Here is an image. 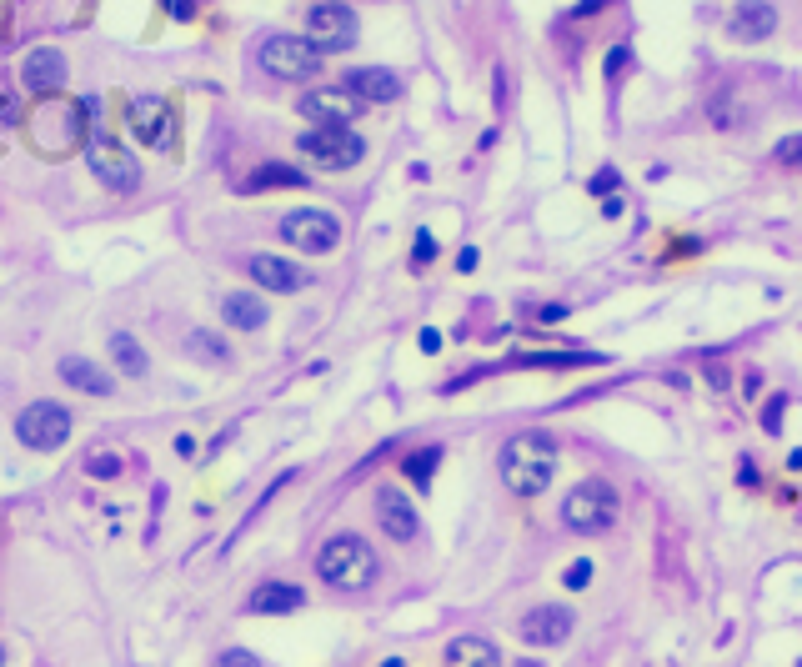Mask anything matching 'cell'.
<instances>
[{
	"label": "cell",
	"instance_id": "ac0fdd59",
	"mask_svg": "<svg viewBox=\"0 0 802 667\" xmlns=\"http://www.w3.org/2000/svg\"><path fill=\"white\" fill-rule=\"evenodd\" d=\"M346 91L351 96H361L366 106L376 101V106H386V101H396L401 96V76L396 71H381V66H361V71H351L346 76Z\"/></svg>",
	"mask_w": 802,
	"mask_h": 667
},
{
	"label": "cell",
	"instance_id": "7402d4cb",
	"mask_svg": "<svg viewBox=\"0 0 802 667\" xmlns=\"http://www.w3.org/2000/svg\"><path fill=\"white\" fill-rule=\"evenodd\" d=\"M221 316H226L236 331H256V326H266V301H261L256 291H226V296H221Z\"/></svg>",
	"mask_w": 802,
	"mask_h": 667
},
{
	"label": "cell",
	"instance_id": "7a4b0ae2",
	"mask_svg": "<svg viewBox=\"0 0 802 667\" xmlns=\"http://www.w3.org/2000/svg\"><path fill=\"white\" fill-rule=\"evenodd\" d=\"M376 572H381V562H376L371 542L356 537V532H336V537H326L321 552H316V577H321L331 592H366V587L376 582Z\"/></svg>",
	"mask_w": 802,
	"mask_h": 667
},
{
	"label": "cell",
	"instance_id": "d6a6232c",
	"mask_svg": "<svg viewBox=\"0 0 802 667\" xmlns=\"http://www.w3.org/2000/svg\"><path fill=\"white\" fill-rule=\"evenodd\" d=\"M171 16H176V21H191V16H196V0H171Z\"/></svg>",
	"mask_w": 802,
	"mask_h": 667
},
{
	"label": "cell",
	"instance_id": "ab89813d",
	"mask_svg": "<svg viewBox=\"0 0 802 667\" xmlns=\"http://www.w3.org/2000/svg\"><path fill=\"white\" fill-rule=\"evenodd\" d=\"M522 667H537V662H522Z\"/></svg>",
	"mask_w": 802,
	"mask_h": 667
},
{
	"label": "cell",
	"instance_id": "cb8c5ba5",
	"mask_svg": "<svg viewBox=\"0 0 802 667\" xmlns=\"http://www.w3.org/2000/svg\"><path fill=\"white\" fill-rule=\"evenodd\" d=\"M186 357H196V362H206V367H226V362H231V347H226V337H216L211 326H196V331H186Z\"/></svg>",
	"mask_w": 802,
	"mask_h": 667
},
{
	"label": "cell",
	"instance_id": "e575fe53",
	"mask_svg": "<svg viewBox=\"0 0 802 667\" xmlns=\"http://www.w3.org/2000/svg\"><path fill=\"white\" fill-rule=\"evenodd\" d=\"M472 266H477V246H467V251L457 256V271H472Z\"/></svg>",
	"mask_w": 802,
	"mask_h": 667
},
{
	"label": "cell",
	"instance_id": "d4e9b609",
	"mask_svg": "<svg viewBox=\"0 0 802 667\" xmlns=\"http://www.w3.org/2000/svg\"><path fill=\"white\" fill-rule=\"evenodd\" d=\"M111 362H116V372L121 377H146V352H141V342L131 337V331H111Z\"/></svg>",
	"mask_w": 802,
	"mask_h": 667
},
{
	"label": "cell",
	"instance_id": "9a60e30c",
	"mask_svg": "<svg viewBox=\"0 0 802 667\" xmlns=\"http://www.w3.org/2000/svg\"><path fill=\"white\" fill-rule=\"evenodd\" d=\"M376 517H381L386 537H396V542H417V532H422V517H417V507L407 497H401V487H381L376 492Z\"/></svg>",
	"mask_w": 802,
	"mask_h": 667
},
{
	"label": "cell",
	"instance_id": "2e32d148",
	"mask_svg": "<svg viewBox=\"0 0 802 667\" xmlns=\"http://www.w3.org/2000/svg\"><path fill=\"white\" fill-rule=\"evenodd\" d=\"M251 281H261V286L276 291V296H291V291L311 286V276H306L301 266H291V261H281V256H271V251L251 256Z\"/></svg>",
	"mask_w": 802,
	"mask_h": 667
},
{
	"label": "cell",
	"instance_id": "9c48e42d",
	"mask_svg": "<svg viewBox=\"0 0 802 667\" xmlns=\"http://www.w3.org/2000/svg\"><path fill=\"white\" fill-rule=\"evenodd\" d=\"M306 41L326 56V51H346L356 46V16L341 6V0H316L306 11Z\"/></svg>",
	"mask_w": 802,
	"mask_h": 667
},
{
	"label": "cell",
	"instance_id": "8fae6325",
	"mask_svg": "<svg viewBox=\"0 0 802 667\" xmlns=\"http://www.w3.org/2000/svg\"><path fill=\"white\" fill-rule=\"evenodd\" d=\"M361 111H366V101L351 96L346 86H316L301 96V116L316 126H351V121H361Z\"/></svg>",
	"mask_w": 802,
	"mask_h": 667
},
{
	"label": "cell",
	"instance_id": "f546056e",
	"mask_svg": "<svg viewBox=\"0 0 802 667\" xmlns=\"http://www.w3.org/2000/svg\"><path fill=\"white\" fill-rule=\"evenodd\" d=\"M592 196H617V171H612V166L592 176Z\"/></svg>",
	"mask_w": 802,
	"mask_h": 667
},
{
	"label": "cell",
	"instance_id": "836d02e7",
	"mask_svg": "<svg viewBox=\"0 0 802 667\" xmlns=\"http://www.w3.org/2000/svg\"><path fill=\"white\" fill-rule=\"evenodd\" d=\"M417 342H422V352H442V331H432V326H427Z\"/></svg>",
	"mask_w": 802,
	"mask_h": 667
},
{
	"label": "cell",
	"instance_id": "5b68a950",
	"mask_svg": "<svg viewBox=\"0 0 802 667\" xmlns=\"http://www.w3.org/2000/svg\"><path fill=\"white\" fill-rule=\"evenodd\" d=\"M296 151L321 171H346V166H356L366 156V141L351 126H311V131L296 136Z\"/></svg>",
	"mask_w": 802,
	"mask_h": 667
},
{
	"label": "cell",
	"instance_id": "6da1fadb",
	"mask_svg": "<svg viewBox=\"0 0 802 667\" xmlns=\"http://www.w3.org/2000/svg\"><path fill=\"white\" fill-rule=\"evenodd\" d=\"M557 462H562L557 437H547V432H517V437L502 447L497 472H502L507 492H517V497H542V492L552 487V477H557Z\"/></svg>",
	"mask_w": 802,
	"mask_h": 667
},
{
	"label": "cell",
	"instance_id": "4fadbf2b",
	"mask_svg": "<svg viewBox=\"0 0 802 667\" xmlns=\"http://www.w3.org/2000/svg\"><path fill=\"white\" fill-rule=\"evenodd\" d=\"M577 627V612L567 602H542L522 617V642L527 647H562Z\"/></svg>",
	"mask_w": 802,
	"mask_h": 667
},
{
	"label": "cell",
	"instance_id": "1f68e13d",
	"mask_svg": "<svg viewBox=\"0 0 802 667\" xmlns=\"http://www.w3.org/2000/svg\"><path fill=\"white\" fill-rule=\"evenodd\" d=\"M627 61H632V56H627V46H617V51H612V56H607V81H617V76H622V66H627Z\"/></svg>",
	"mask_w": 802,
	"mask_h": 667
},
{
	"label": "cell",
	"instance_id": "8d00e7d4",
	"mask_svg": "<svg viewBox=\"0 0 802 667\" xmlns=\"http://www.w3.org/2000/svg\"><path fill=\"white\" fill-rule=\"evenodd\" d=\"M787 467H792V472H802V452H787Z\"/></svg>",
	"mask_w": 802,
	"mask_h": 667
},
{
	"label": "cell",
	"instance_id": "4dcf8cb0",
	"mask_svg": "<svg viewBox=\"0 0 802 667\" xmlns=\"http://www.w3.org/2000/svg\"><path fill=\"white\" fill-rule=\"evenodd\" d=\"M86 467H91V477H116V472H121V462H116V457H106V452H96Z\"/></svg>",
	"mask_w": 802,
	"mask_h": 667
},
{
	"label": "cell",
	"instance_id": "30bf717a",
	"mask_svg": "<svg viewBox=\"0 0 802 667\" xmlns=\"http://www.w3.org/2000/svg\"><path fill=\"white\" fill-rule=\"evenodd\" d=\"M281 241H291L296 251L326 256V251H336V241H341V221H336V216H326V211L301 206V211H291V216L281 221Z\"/></svg>",
	"mask_w": 802,
	"mask_h": 667
},
{
	"label": "cell",
	"instance_id": "5bb4252c",
	"mask_svg": "<svg viewBox=\"0 0 802 667\" xmlns=\"http://www.w3.org/2000/svg\"><path fill=\"white\" fill-rule=\"evenodd\" d=\"M21 86H26V96H41V101L66 91V56L56 46H36L21 61Z\"/></svg>",
	"mask_w": 802,
	"mask_h": 667
},
{
	"label": "cell",
	"instance_id": "4316f807",
	"mask_svg": "<svg viewBox=\"0 0 802 667\" xmlns=\"http://www.w3.org/2000/svg\"><path fill=\"white\" fill-rule=\"evenodd\" d=\"M437 261V236L432 231H417V246H412V271H422V266H432Z\"/></svg>",
	"mask_w": 802,
	"mask_h": 667
},
{
	"label": "cell",
	"instance_id": "ffe728a7",
	"mask_svg": "<svg viewBox=\"0 0 802 667\" xmlns=\"http://www.w3.org/2000/svg\"><path fill=\"white\" fill-rule=\"evenodd\" d=\"M447 667H502V652H497V642L467 632V637L447 642Z\"/></svg>",
	"mask_w": 802,
	"mask_h": 667
},
{
	"label": "cell",
	"instance_id": "3957f363",
	"mask_svg": "<svg viewBox=\"0 0 802 667\" xmlns=\"http://www.w3.org/2000/svg\"><path fill=\"white\" fill-rule=\"evenodd\" d=\"M617 512H622V497H617V487L602 482V477H587V482H577V487L562 497V522H567V532H577V537L607 532V527L617 522Z\"/></svg>",
	"mask_w": 802,
	"mask_h": 667
},
{
	"label": "cell",
	"instance_id": "ba28073f",
	"mask_svg": "<svg viewBox=\"0 0 802 667\" xmlns=\"http://www.w3.org/2000/svg\"><path fill=\"white\" fill-rule=\"evenodd\" d=\"M126 126H131V136L146 146V151H171L176 146V111L161 101V96H136L131 106H126Z\"/></svg>",
	"mask_w": 802,
	"mask_h": 667
},
{
	"label": "cell",
	"instance_id": "74e56055",
	"mask_svg": "<svg viewBox=\"0 0 802 667\" xmlns=\"http://www.w3.org/2000/svg\"><path fill=\"white\" fill-rule=\"evenodd\" d=\"M381 667H407V662H401V657H386V662H381Z\"/></svg>",
	"mask_w": 802,
	"mask_h": 667
},
{
	"label": "cell",
	"instance_id": "52a82bcc",
	"mask_svg": "<svg viewBox=\"0 0 802 667\" xmlns=\"http://www.w3.org/2000/svg\"><path fill=\"white\" fill-rule=\"evenodd\" d=\"M16 437H21V447H31V452H56V447H66V437H71V407H61V402H31V407L16 417Z\"/></svg>",
	"mask_w": 802,
	"mask_h": 667
},
{
	"label": "cell",
	"instance_id": "8992f818",
	"mask_svg": "<svg viewBox=\"0 0 802 667\" xmlns=\"http://www.w3.org/2000/svg\"><path fill=\"white\" fill-rule=\"evenodd\" d=\"M261 66L276 81H311L321 71V51L306 36H266L261 41Z\"/></svg>",
	"mask_w": 802,
	"mask_h": 667
},
{
	"label": "cell",
	"instance_id": "f35d334b",
	"mask_svg": "<svg viewBox=\"0 0 802 667\" xmlns=\"http://www.w3.org/2000/svg\"><path fill=\"white\" fill-rule=\"evenodd\" d=\"M0 667H6V642H0Z\"/></svg>",
	"mask_w": 802,
	"mask_h": 667
},
{
	"label": "cell",
	"instance_id": "484cf974",
	"mask_svg": "<svg viewBox=\"0 0 802 667\" xmlns=\"http://www.w3.org/2000/svg\"><path fill=\"white\" fill-rule=\"evenodd\" d=\"M772 161H777V166H802V131L782 136V141L772 146Z\"/></svg>",
	"mask_w": 802,
	"mask_h": 667
},
{
	"label": "cell",
	"instance_id": "7c38bea8",
	"mask_svg": "<svg viewBox=\"0 0 802 667\" xmlns=\"http://www.w3.org/2000/svg\"><path fill=\"white\" fill-rule=\"evenodd\" d=\"M722 31L737 46H757L777 31V6L772 0H732V11L722 16Z\"/></svg>",
	"mask_w": 802,
	"mask_h": 667
},
{
	"label": "cell",
	"instance_id": "e0dca14e",
	"mask_svg": "<svg viewBox=\"0 0 802 667\" xmlns=\"http://www.w3.org/2000/svg\"><path fill=\"white\" fill-rule=\"evenodd\" d=\"M56 377H61L71 392H86V397H111V392H116L111 372H106L101 362H91V357H66V362L56 367Z\"/></svg>",
	"mask_w": 802,
	"mask_h": 667
},
{
	"label": "cell",
	"instance_id": "83f0119b",
	"mask_svg": "<svg viewBox=\"0 0 802 667\" xmlns=\"http://www.w3.org/2000/svg\"><path fill=\"white\" fill-rule=\"evenodd\" d=\"M562 582H567V587H572V592H582V587H587V582H592V562H587V557H577V562H572V567H567V577H562Z\"/></svg>",
	"mask_w": 802,
	"mask_h": 667
},
{
	"label": "cell",
	"instance_id": "d6986e66",
	"mask_svg": "<svg viewBox=\"0 0 802 667\" xmlns=\"http://www.w3.org/2000/svg\"><path fill=\"white\" fill-rule=\"evenodd\" d=\"M301 602H306V592H301L296 582H261L246 607H251L256 617H286V612H296Z\"/></svg>",
	"mask_w": 802,
	"mask_h": 667
},
{
	"label": "cell",
	"instance_id": "d590c367",
	"mask_svg": "<svg viewBox=\"0 0 802 667\" xmlns=\"http://www.w3.org/2000/svg\"><path fill=\"white\" fill-rule=\"evenodd\" d=\"M602 6H607V0H582V6H577L572 16H592V11H602Z\"/></svg>",
	"mask_w": 802,
	"mask_h": 667
},
{
	"label": "cell",
	"instance_id": "277c9868",
	"mask_svg": "<svg viewBox=\"0 0 802 667\" xmlns=\"http://www.w3.org/2000/svg\"><path fill=\"white\" fill-rule=\"evenodd\" d=\"M86 161H91V176L106 186V191H136L141 186V161L116 141V136H106L101 126H86Z\"/></svg>",
	"mask_w": 802,
	"mask_h": 667
},
{
	"label": "cell",
	"instance_id": "f1b7e54d",
	"mask_svg": "<svg viewBox=\"0 0 802 667\" xmlns=\"http://www.w3.org/2000/svg\"><path fill=\"white\" fill-rule=\"evenodd\" d=\"M221 667H261V657H256L251 647H226V657H221Z\"/></svg>",
	"mask_w": 802,
	"mask_h": 667
},
{
	"label": "cell",
	"instance_id": "44dd1931",
	"mask_svg": "<svg viewBox=\"0 0 802 667\" xmlns=\"http://www.w3.org/2000/svg\"><path fill=\"white\" fill-rule=\"evenodd\" d=\"M241 186H246V191H301V186H306V171H301V166H286V161H266V166H256Z\"/></svg>",
	"mask_w": 802,
	"mask_h": 667
},
{
	"label": "cell",
	"instance_id": "603a6c76",
	"mask_svg": "<svg viewBox=\"0 0 802 667\" xmlns=\"http://www.w3.org/2000/svg\"><path fill=\"white\" fill-rule=\"evenodd\" d=\"M442 447L432 442V447H417V452H407V457H401V477H407L417 492H427L432 487V477H437V467H442Z\"/></svg>",
	"mask_w": 802,
	"mask_h": 667
}]
</instances>
